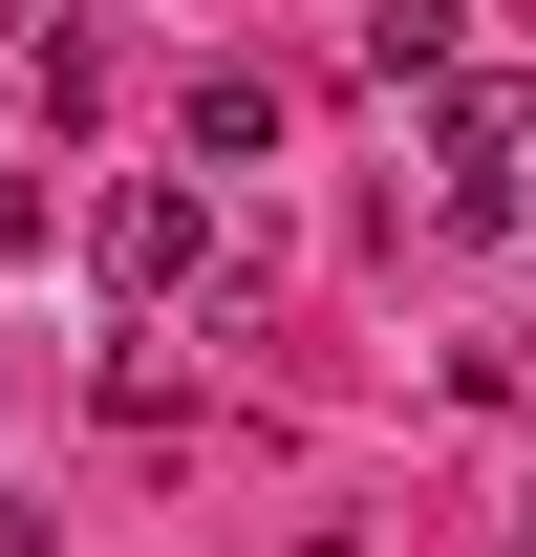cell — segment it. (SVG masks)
<instances>
[{"label":"cell","mask_w":536,"mask_h":557,"mask_svg":"<svg viewBox=\"0 0 536 557\" xmlns=\"http://www.w3.org/2000/svg\"><path fill=\"white\" fill-rule=\"evenodd\" d=\"M86 258H108V300H194L215 278V194L194 172H130V194L86 214Z\"/></svg>","instance_id":"cell-1"},{"label":"cell","mask_w":536,"mask_h":557,"mask_svg":"<svg viewBox=\"0 0 536 557\" xmlns=\"http://www.w3.org/2000/svg\"><path fill=\"white\" fill-rule=\"evenodd\" d=\"M429 194H451L472 236L515 214V86H451V150H429Z\"/></svg>","instance_id":"cell-2"},{"label":"cell","mask_w":536,"mask_h":557,"mask_svg":"<svg viewBox=\"0 0 536 557\" xmlns=\"http://www.w3.org/2000/svg\"><path fill=\"white\" fill-rule=\"evenodd\" d=\"M279 150V86L258 65H194V172H258Z\"/></svg>","instance_id":"cell-3"},{"label":"cell","mask_w":536,"mask_h":557,"mask_svg":"<svg viewBox=\"0 0 536 557\" xmlns=\"http://www.w3.org/2000/svg\"><path fill=\"white\" fill-rule=\"evenodd\" d=\"M0 557H22V493H0Z\"/></svg>","instance_id":"cell-4"}]
</instances>
